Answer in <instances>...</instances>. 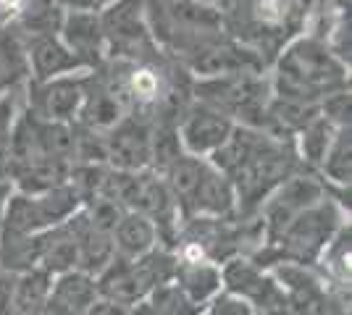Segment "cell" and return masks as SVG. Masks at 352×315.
Returning <instances> with one entry per match:
<instances>
[{
  "mask_svg": "<svg viewBox=\"0 0 352 315\" xmlns=\"http://www.w3.org/2000/svg\"><path fill=\"white\" fill-rule=\"evenodd\" d=\"M234 126V121L226 119L221 110L192 97V103L184 108V113L176 119V135L182 142V150L187 155L210 158L229 139Z\"/></svg>",
  "mask_w": 352,
  "mask_h": 315,
  "instance_id": "11",
  "label": "cell"
},
{
  "mask_svg": "<svg viewBox=\"0 0 352 315\" xmlns=\"http://www.w3.org/2000/svg\"><path fill=\"white\" fill-rule=\"evenodd\" d=\"M174 284L190 297L197 307H206L210 300H216L223 284H221V266L208 257L182 255L176 253Z\"/></svg>",
  "mask_w": 352,
  "mask_h": 315,
  "instance_id": "16",
  "label": "cell"
},
{
  "mask_svg": "<svg viewBox=\"0 0 352 315\" xmlns=\"http://www.w3.org/2000/svg\"><path fill=\"white\" fill-rule=\"evenodd\" d=\"M66 11L56 0H27L21 14L16 16V32L30 40V37H45V34H58Z\"/></svg>",
  "mask_w": 352,
  "mask_h": 315,
  "instance_id": "25",
  "label": "cell"
},
{
  "mask_svg": "<svg viewBox=\"0 0 352 315\" xmlns=\"http://www.w3.org/2000/svg\"><path fill=\"white\" fill-rule=\"evenodd\" d=\"M352 92L342 90L329 95L321 105H318V116L323 121H329L334 129H347L352 126Z\"/></svg>",
  "mask_w": 352,
  "mask_h": 315,
  "instance_id": "29",
  "label": "cell"
},
{
  "mask_svg": "<svg viewBox=\"0 0 352 315\" xmlns=\"http://www.w3.org/2000/svg\"><path fill=\"white\" fill-rule=\"evenodd\" d=\"M24 3L27 0H0V27L14 24L16 16L21 14V8H24Z\"/></svg>",
  "mask_w": 352,
  "mask_h": 315,
  "instance_id": "32",
  "label": "cell"
},
{
  "mask_svg": "<svg viewBox=\"0 0 352 315\" xmlns=\"http://www.w3.org/2000/svg\"><path fill=\"white\" fill-rule=\"evenodd\" d=\"M147 302L155 310V315H203V307H197L174 281L153 289L147 294Z\"/></svg>",
  "mask_w": 352,
  "mask_h": 315,
  "instance_id": "28",
  "label": "cell"
},
{
  "mask_svg": "<svg viewBox=\"0 0 352 315\" xmlns=\"http://www.w3.org/2000/svg\"><path fill=\"white\" fill-rule=\"evenodd\" d=\"M105 165L121 174L153 168V121L126 116L108 135H103Z\"/></svg>",
  "mask_w": 352,
  "mask_h": 315,
  "instance_id": "10",
  "label": "cell"
},
{
  "mask_svg": "<svg viewBox=\"0 0 352 315\" xmlns=\"http://www.w3.org/2000/svg\"><path fill=\"white\" fill-rule=\"evenodd\" d=\"M95 284H98V297L124 305V307H134L137 302L147 300V289L137 276L134 260H126V257H113L95 276Z\"/></svg>",
  "mask_w": 352,
  "mask_h": 315,
  "instance_id": "17",
  "label": "cell"
},
{
  "mask_svg": "<svg viewBox=\"0 0 352 315\" xmlns=\"http://www.w3.org/2000/svg\"><path fill=\"white\" fill-rule=\"evenodd\" d=\"M334 135H337V129L329 121H323L321 116H316L292 137L294 155H297V161L302 165V171H310V174L318 171V165H321L323 155L329 150Z\"/></svg>",
  "mask_w": 352,
  "mask_h": 315,
  "instance_id": "24",
  "label": "cell"
},
{
  "mask_svg": "<svg viewBox=\"0 0 352 315\" xmlns=\"http://www.w3.org/2000/svg\"><path fill=\"white\" fill-rule=\"evenodd\" d=\"M274 97L297 105H318L334 92L350 90V66L313 34H297L279 50L268 69Z\"/></svg>",
  "mask_w": 352,
  "mask_h": 315,
  "instance_id": "2",
  "label": "cell"
},
{
  "mask_svg": "<svg viewBox=\"0 0 352 315\" xmlns=\"http://www.w3.org/2000/svg\"><path fill=\"white\" fill-rule=\"evenodd\" d=\"M95 300H98L95 276H89V273H85V270L79 268L53 276L50 302L66 315H85L95 305Z\"/></svg>",
  "mask_w": 352,
  "mask_h": 315,
  "instance_id": "18",
  "label": "cell"
},
{
  "mask_svg": "<svg viewBox=\"0 0 352 315\" xmlns=\"http://www.w3.org/2000/svg\"><path fill=\"white\" fill-rule=\"evenodd\" d=\"M129 315H155V310L150 307V302L142 300V302H137L134 307H129Z\"/></svg>",
  "mask_w": 352,
  "mask_h": 315,
  "instance_id": "35",
  "label": "cell"
},
{
  "mask_svg": "<svg viewBox=\"0 0 352 315\" xmlns=\"http://www.w3.org/2000/svg\"><path fill=\"white\" fill-rule=\"evenodd\" d=\"M58 37L60 43L72 50L74 58L85 66V71H95V69H100L108 60L103 27H100V14L66 11Z\"/></svg>",
  "mask_w": 352,
  "mask_h": 315,
  "instance_id": "13",
  "label": "cell"
},
{
  "mask_svg": "<svg viewBox=\"0 0 352 315\" xmlns=\"http://www.w3.org/2000/svg\"><path fill=\"white\" fill-rule=\"evenodd\" d=\"M100 27L105 37L108 60L140 63L161 58V50L150 34L145 16V0H113L100 11Z\"/></svg>",
  "mask_w": 352,
  "mask_h": 315,
  "instance_id": "7",
  "label": "cell"
},
{
  "mask_svg": "<svg viewBox=\"0 0 352 315\" xmlns=\"http://www.w3.org/2000/svg\"><path fill=\"white\" fill-rule=\"evenodd\" d=\"M89 71L58 76L47 82H27L24 105L37 119L53 124H76L79 108L85 100V82Z\"/></svg>",
  "mask_w": 352,
  "mask_h": 315,
  "instance_id": "8",
  "label": "cell"
},
{
  "mask_svg": "<svg viewBox=\"0 0 352 315\" xmlns=\"http://www.w3.org/2000/svg\"><path fill=\"white\" fill-rule=\"evenodd\" d=\"M126 116H129L126 105L113 90V84L103 76V71L100 69L89 71L87 82H85V100H82L74 126L95 132V135H108Z\"/></svg>",
  "mask_w": 352,
  "mask_h": 315,
  "instance_id": "12",
  "label": "cell"
},
{
  "mask_svg": "<svg viewBox=\"0 0 352 315\" xmlns=\"http://www.w3.org/2000/svg\"><path fill=\"white\" fill-rule=\"evenodd\" d=\"M50 284L53 276L34 268L27 273H16L14 289V315H40L50 302Z\"/></svg>",
  "mask_w": 352,
  "mask_h": 315,
  "instance_id": "26",
  "label": "cell"
},
{
  "mask_svg": "<svg viewBox=\"0 0 352 315\" xmlns=\"http://www.w3.org/2000/svg\"><path fill=\"white\" fill-rule=\"evenodd\" d=\"M192 97L221 110L236 126L268 132V108L274 100L268 71H236L192 82Z\"/></svg>",
  "mask_w": 352,
  "mask_h": 315,
  "instance_id": "6",
  "label": "cell"
},
{
  "mask_svg": "<svg viewBox=\"0 0 352 315\" xmlns=\"http://www.w3.org/2000/svg\"><path fill=\"white\" fill-rule=\"evenodd\" d=\"M344 224H350V205L329 195L297 213L274 240L261 242L248 257L263 268H274L276 263L316 266L326 244L334 240V234Z\"/></svg>",
  "mask_w": 352,
  "mask_h": 315,
  "instance_id": "4",
  "label": "cell"
},
{
  "mask_svg": "<svg viewBox=\"0 0 352 315\" xmlns=\"http://www.w3.org/2000/svg\"><path fill=\"white\" fill-rule=\"evenodd\" d=\"M155 244H161L158 240V229L155 224L134 210H124L118 218L116 229H113V247H116L118 257L126 260H137L145 253H150Z\"/></svg>",
  "mask_w": 352,
  "mask_h": 315,
  "instance_id": "20",
  "label": "cell"
},
{
  "mask_svg": "<svg viewBox=\"0 0 352 315\" xmlns=\"http://www.w3.org/2000/svg\"><path fill=\"white\" fill-rule=\"evenodd\" d=\"M85 315H129V307H124V305H116V302H108L103 297H98L95 305L89 307Z\"/></svg>",
  "mask_w": 352,
  "mask_h": 315,
  "instance_id": "33",
  "label": "cell"
},
{
  "mask_svg": "<svg viewBox=\"0 0 352 315\" xmlns=\"http://www.w3.org/2000/svg\"><path fill=\"white\" fill-rule=\"evenodd\" d=\"M30 82L27 47L14 24L0 27V95L24 87Z\"/></svg>",
  "mask_w": 352,
  "mask_h": 315,
  "instance_id": "22",
  "label": "cell"
},
{
  "mask_svg": "<svg viewBox=\"0 0 352 315\" xmlns=\"http://www.w3.org/2000/svg\"><path fill=\"white\" fill-rule=\"evenodd\" d=\"M221 284H223V292L245 300L255 313L276 310V307L287 305L284 292L276 284L274 273L258 266L248 255H236L221 266Z\"/></svg>",
  "mask_w": 352,
  "mask_h": 315,
  "instance_id": "9",
  "label": "cell"
},
{
  "mask_svg": "<svg viewBox=\"0 0 352 315\" xmlns=\"http://www.w3.org/2000/svg\"><path fill=\"white\" fill-rule=\"evenodd\" d=\"M134 268H137V276H140V281H142V286L150 294L153 289L174 281L176 250L166 247V244H155L150 253H145L142 257L134 260Z\"/></svg>",
  "mask_w": 352,
  "mask_h": 315,
  "instance_id": "27",
  "label": "cell"
},
{
  "mask_svg": "<svg viewBox=\"0 0 352 315\" xmlns=\"http://www.w3.org/2000/svg\"><path fill=\"white\" fill-rule=\"evenodd\" d=\"M24 47H27L30 82H47V79H58V76L85 71V66L74 58L72 50L60 43L58 34L30 37V40H24Z\"/></svg>",
  "mask_w": 352,
  "mask_h": 315,
  "instance_id": "14",
  "label": "cell"
},
{
  "mask_svg": "<svg viewBox=\"0 0 352 315\" xmlns=\"http://www.w3.org/2000/svg\"><path fill=\"white\" fill-rule=\"evenodd\" d=\"M0 270H3V263H0Z\"/></svg>",
  "mask_w": 352,
  "mask_h": 315,
  "instance_id": "37",
  "label": "cell"
},
{
  "mask_svg": "<svg viewBox=\"0 0 352 315\" xmlns=\"http://www.w3.org/2000/svg\"><path fill=\"white\" fill-rule=\"evenodd\" d=\"M63 11H87V14H100L113 0H56Z\"/></svg>",
  "mask_w": 352,
  "mask_h": 315,
  "instance_id": "31",
  "label": "cell"
},
{
  "mask_svg": "<svg viewBox=\"0 0 352 315\" xmlns=\"http://www.w3.org/2000/svg\"><path fill=\"white\" fill-rule=\"evenodd\" d=\"M145 16L161 56L179 66L229 34L226 16L200 0H145Z\"/></svg>",
  "mask_w": 352,
  "mask_h": 315,
  "instance_id": "3",
  "label": "cell"
},
{
  "mask_svg": "<svg viewBox=\"0 0 352 315\" xmlns=\"http://www.w3.org/2000/svg\"><path fill=\"white\" fill-rule=\"evenodd\" d=\"M350 255H352V229L344 224L334 234V240L326 244L316 268L334 289L350 292Z\"/></svg>",
  "mask_w": 352,
  "mask_h": 315,
  "instance_id": "23",
  "label": "cell"
},
{
  "mask_svg": "<svg viewBox=\"0 0 352 315\" xmlns=\"http://www.w3.org/2000/svg\"><path fill=\"white\" fill-rule=\"evenodd\" d=\"M37 268L47 276H58L76 268V242L69 224L45 229L37 234Z\"/></svg>",
  "mask_w": 352,
  "mask_h": 315,
  "instance_id": "21",
  "label": "cell"
},
{
  "mask_svg": "<svg viewBox=\"0 0 352 315\" xmlns=\"http://www.w3.org/2000/svg\"><path fill=\"white\" fill-rule=\"evenodd\" d=\"M14 195V184L11 181H0V231H3V221H6V208H8V200Z\"/></svg>",
  "mask_w": 352,
  "mask_h": 315,
  "instance_id": "34",
  "label": "cell"
},
{
  "mask_svg": "<svg viewBox=\"0 0 352 315\" xmlns=\"http://www.w3.org/2000/svg\"><path fill=\"white\" fill-rule=\"evenodd\" d=\"M203 315H258L245 300H239L229 292H221L216 300H210L203 307Z\"/></svg>",
  "mask_w": 352,
  "mask_h": 315,
  "instance_id": "30",
  "label": "cell"
},
{
  "mask_svg": "<svg viewBox=\"0 0 352 315\" xmlns=\"http://www.w3.org/2000/svg\"><path fill=\"white\" fill-rule=\"evenodd\" d=\"M258 315H289L287 307H276V310H265V313H258Z\"/></svg>",
  "mask_w": 352,
  "mask_h": 315,
  "instance_id": "36",
  "label": "cell"
},
{
  "mask_svg": "<svg viewBox=\"0 0 352 315\" xmlns=\"http://www.w3.org/2000/svg\"><path fill=\"white\" fill-rule=\"evenodd\" d=\"M208 161L232 181L239 218H255L265 200L302 171L289 139L250 126H234L229 139Z\"/></svg>",
  "mask_w": 352,
  "mask_h": 315,
  "instance_id": "1",
  "label": "cell"
},
{
  "mask_svg": "<svg viewBox=\"0 0 352 315\" xmlns=\"http://www.w3.org/2000/svg\"><path fill=\"white\" fill-rule=\"evenodd\" d=\"M316 176L339 197L350 200V184H352V126L337 129L331 139L329 150L323 155L321 165Z\"/></svg>",
  "mask_w": 352,
  "mask_h": 315,
  "instance_id": "19",
  "label": "cell"
},
{
  "mask_svg": "<svg viewBox=\"0 0 352 315\" xmlns=\"http://www.w3.org/2000/svg\"><path fill=\"white\" fill-rule=\"evenodd\" d=\"M76 242V268L98 276L100 270L116 257V247H113V234H108L103 229L89 221L87 215L82 213V208L74 213L72 218L66 221Z\"/></svg>",
  "mask_w": 352,
  "mask_h": 315,
  "instance_id": "15",
  "label": "cell"
},
{
  "mask_svg": "<svg viewBox=\"0 0 352 315\" xmlns=\"http://www.w3.org/2000/svg\"><path fill=\"white\" fill-rule=\"evenodd\" d=\"M168 192L174 195L182 218H229L236 215V197L232 181L208 158L182 152L166 171H161Z\"/></svg>",
  "mask_w": 352,
  "mask_h": 315,
  "instance_id": "5",
  "label": "cell"
}]
</instances>
